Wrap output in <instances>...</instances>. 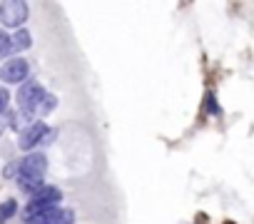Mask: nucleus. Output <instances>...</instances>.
Listing matches in <instances>:
<instances>
[{"instance_id":"obj_13","label":"nucleus","mask_w":254,"mask_h":224,"mask_svg":"<svg viewBox=\"0 0 254 224\" xmlns=\"http://www.w3.org/2000/svg\"><path fill=\"white\" fill-rule=\"evenodd\" d=\"M8 105H10V92H8V87H0V115L8 110Z\"/></svg>"},{"instance_id":"obj_10","label":"nucleus","mask_w":254,"mask_h":224,"mask_svg":"<svg viewBox=\"0 0 254 224\" xmlns=\"http://www.w3.org/2000/svg\"><path fill=\"white\" fill-rule=\"evenodd\" d=\"M55 105H58V97L48 92V95L43 97L40 107H38V115H43V117H45V115H50V112H53V107H55Z\"/></svg>"},{"instance_id":"obj_1","label":"nucleus","mask_w":254,"mask_h":224,"mask_svg":"<svg viewBox=\"0 0 254 224\" xmlns=\"http://www.w3.org/2000/svg\"><path fill=\"white\" fill-rule=\"evenodd\" d=\"M48 95V90L38 82V80H25L23 85H20V90H18V95H15V100H18V110L20 112H28V115H38V107H40V102H43V97Z\"/></svg>"},{"instance_id":"obj_9","label":"nucleus","mask_w":254,"mask_h":224,"mask_svg":"<svg viewBox=\"0 0 254 224\" xmlns=\"http://www.w3.org/2000/svg\"><path fill=\"white\" fill-rule=\"evenodd\" d=\"M15 214H18V202L15 199H5L3 204H0V224H8Z\"/></svg>"},{"instance_id":"obj_2","label":"nucleus","mask_w":254,"mask_h":224,"mask_svg":"<svg viewBox=\"0 0 254 224\" xmlns=\"http://www.w3.org/2000/svg\"><path fill=\"white\" fill-rule=\"evenodd\" d=\"M60 202H63V189H60V187H53V184H45V187H40V189L30 197V202H28V207H25V217H33V214H38V212L60 207Z\"/></svg>"},{"instance_id":"obj_12","label":"nucleus","mask_w":254,"mask_h":224,"mask_svg":"<svg viewBox=\"0 0 254 224\" xmlns=\"http://www.w3.org/2000/svg\"><path fill=\"white\" fill-rule=\"evenodd\" d=\"M10 117H13V110L8 107V110L3 112V115H0V137H3V132L10 127Z\"/></svg>"},{"instance_id":"obj_4","label":"nucleus","mask_w":254,"mask_h":224,"mask_svg":"<svg viewBox=\"0 0 254 224\" xmlns=\"http://www.w3.org/2000/svg\"><path fill=\"white\" fill-rule=\"evenodd\" d=\"M0 80L5 85H23L25 80H30V62L25 57H10L0 70Z\"/></svg>"},{"instance_id":"obj_14","label":"nucleus","mask_w":254,"mask_h":224,"mask_svg":"<svg viewBox=\"0 0 254 224\" xmlns=\"http://www.w3.org/2000/svg\"><path fill=\"white\" fill-rule=\"evenodd\" d=\"M15 172H18V162H10L5 167V177H15Z\"/></svg>"},{"instance_id":"obj_6","label":"nucleus","mask_w":254,"mask_h":224,"mask_svg":"<svg viewBox=\"0 0 254 224\" xmlns=\"http://www.w3.org/2000/svg\"><path fill=\"white\" fill-rule=\"evenodd\" d=\"M45 132H48V125H45L43 120H35L33 125H28V127L20 132V137H18V147H20L23 152H35V147L43 145Z\"/></svg>"},{"instance_id":"obj_11","label":"nucleus","mask_w":254,"mask_h":224,"mask_svg":"<svg viewBox=\"0 0 254 224\" xmlns=\"http://www.w3.org/2000/svg\"><path fill=\"white\" fill-rule=\"evenodd\" d=\"M8 43H10V35H8L3 28H0V60L10 55V48H8Z\"/></svg>"},{"instance_id":"obj_15","label":"nucleus","mask_w":254,"mask_h":224,"mask_svg":"<svg viewBox=\"0 0 254 224\" xmlns=\"http://www.w3.org/2000/svg\"><path fill=\"white\" fill-rule=\"evenodd\" d=\"M207 107H209V112H219V107H217V102H214L212 95H207Z\"/></svg>"},{"instance_id":"obj_3","label":"nucleus","mask_w":254,"mask_h":224,"mask_svg":"<svg viewBox=\"0 0 254 224\" xmlns=\"http://www.w3.org/2000/svg\"><path fill=\"white\" fill-rule=\"evenodd\" d=\"M30 18V8L25 0H5V3H0V23L5 28H23L25 20Z\"/></svg>"},{"instance_id":"obj_7","label":"nucleus","mask_w":254,"mask_h":224,"mask_svg":"<svg viewBox=\"0 0 254 224\" xmlns=\"http://www.w3.org/2000/svg\"><path fill=\"white\" fill-rule=\"evenodd\" d=\"M48 172V157L43 152H28L20 162H18V172L15 174H28V177H45Z\"/></svg>"},{"instance_id":"obj_5","label":"nucleus","mask_w":254,"mask_h":224,"mask_svg":"<svg viewBox=\"0 0 254 224\" xmlns=\"http://www.w3.org/2000/svg\"><path fill=\"white\" fill-rule=\"evenodd\" d=\"M25 224H75V212L63 209V207H53V209L38 212L33 217H25Z\"/></svg>"},{"instance_id":"obj_8","label":"nucleus","mask_w":254,"mask_h":224,"mask_svg":"<svg viewBox=\"0 0 254 224\" xmlns=\"http://www.w3.org/2000/svg\"><path fill=\"white\" fill-rule=\"evenodd\" d=\"M30 45H33V35H30V30H25V28H18V30L10 35V43H8L10 55L23 53V50H28Z\"/></svg>"}]
</instances>
